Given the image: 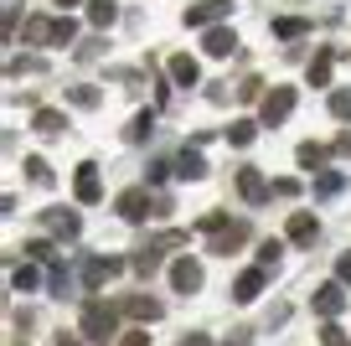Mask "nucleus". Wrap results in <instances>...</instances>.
Here are the masks:
<instances>
[{"label": "nucleus", "mask_w": 351, "mask_h": 346, "mask_svg": "<svg viewBox=\"0 0 351 346\" xmlns=\"http://www.w3.org/2000/svg\"><path fill=\"white\" fill-rule=\"evenodd\" d=\"M119 305H109V300H88L83 305V336L88 341H109L114 331H119Z\"/></svg>", "instance_id": "f257e3e1"}, {"label": "nucleus", "mask_w": 351, "mask_h": 346, "mask_svg": "<svg viewBox=\"0 0 351 346\" xmlns=\"http://www.w3.org/2000/svg\"><path fill=\"white\" fill-rule=\"evenodd\" d=\"M289 114H295V88H274V93H263V104H258V119L263 124H285Z\"/></svg>", "instance_id": "f03ea898"}, {"label": "nucleus", "mask_w": 351, "mask_h": 346, "mask_svg": "<svg viewBox=\"0 0 351 346\" xmlns=\"http://www.w3.org/2000/svg\"><path fill=\"white\" fill-rule=\"evenodd\" d=\"M310 305H315V315H326V321H336V315L346 310V284H341V279L320 284V290L310 295Z\"/></svg>", "instance_id": "7ed1b4c3"}, {"label": "nucleus", "mask_w": 351, "mask_h": 346, "mask_svg": "<svg viewBox=\"0 0 351 346\" xmlns=\"http://www.w3.org/2000/svg\"><path fill=\"white\" fill-rule=\"evenodd\" d=\"M73 196H77L83 207H93V202L104 196V181H99V165H93V161L77 165V176H73Z\"/></svg>", "instance_id": "20e7f679"}, {"label": "nucleus", "mask_w": 351, "mask_h": 346, "mask_svg": "<svg viewBox=\"0 0 351 346\" xmlns=\"http://www.w3.org/2000/svg\"><path fill=\"white\" fill-rule=\"evenodd\" d=\"M130 264L124 259H88L83 264V290H104V284L114 279V274H124Z\"/></svg>", "instance_id": "39448f33"}, {"label": "nucleus", "mask_w": 351, "mask_h": 346, "mask_svg": "<svg viewBox=\"0 0 351 346\" xmlns=\"http://www.w3.org/2000/svg\"><path fill=\"white\" fill-rule=\"evenodd\" d=\"M171 284H176V295H197L202 290V264L191 259V253H186V259H176L171 264Z\"/></svg>", "instance_id": "423d86ee"}, {"label": "nucleus", "mask_w": 351, "mask_h": 346, "mask_svg": "<svg viewBox=\"0 0 351 346\" xmlns=\"http://www.w3.org/2000/svg\"><path fill=\"white\" fill-rule=\"evenodd\" d=\"M119 217L124 222H145V217H150V192H145V186H130V192H119Z\"/></svg>", "instance_id": "0eeeda50"}, {"label": "nucleus", "mask_w": 351, "mask_h": 346, "mask_svg": "<svg viewBox=\"0 0 351 346\" xmlns=\"http://www.w3.org/2000/svg\"><path fill=\"white\" fill-rule=\"evenodd\" d=\"M228 11H232V0H202V5H191V11H186V26H207V32H212Z\"/></svg>", "instance_id": "6e6552de"}, {"label": "nucleus", "mask_w": 351, "mask_h": 346, "mask_svg": "<svg viewBox=\"0 0 351 346\" xmlns=\"http://www.w3.org/2000/svg\"><path fill=\"white\" fill-rule=\"evenodd\" d=\"M42 222L52 227L57 238H77V233H83V222H77V212H67V207H47V212H42Z\"/></svg>", "instance_id": "1a4fd4ad"}, {"label": "nucleus", "mask_w": 351, "mask_h": 346, "mask_svg": "<svg viewBox=\"0 0 351 346\" xmlns=\"http://www.w3.org/2000/svg\"><path fill=\"white\" fill-rule=\"evenodd\" d=\"M238 192H243V202H248V207H258L263 196H269V181L258 176V165H243V171H238Z\"/></svg>", "instance_id": "9d476101"}, {"label": "nucleus", "mask_w": 351, "mask_h": 346, "mask_svg": "<svg viewBox=\"0 0 351 346\" xmlns=\"http://www.w3.org/2000/svg\"><path fill=\"white\" fill-rule=\"evenodd\" d=\"M330 67H336V47H320V52L310 57V67H305L310 88H330Z\"/></svg>", "instance_id": "9b49d317"}, {"label": "nucleus", "mask_w": 351, "mask_h": 346, "mask_svg": "<svg viewBox=\"0 0 351 346\" xmlns=\"http://www.w3.org/2000/svg\"><path fill=\"white\" fill-rule=\"evenodd\" d=\"M258 295H263V269H243L238 284H232V300H238V305H253Z\"/></svg>", "instance_id": "f8f14e48"}, {"label": "nucleus", "mask_w": 351, "mask_h": 346, "mask_svg": "<svg viewBox=\"0 0 351 346\" xmlns=\"http://www.w3.org/2000/svg\"><path fill=\"white\" fill-rule=\"evenodd\" d=\"M176 176H186V181H202V176H207V155H202L197 145H186V150L176 155Z\"/></svg>", "instance_id": "ddd939ff"}, {"label": "nucleus", "mask_w": 351, "mask_h": 346, "mask_svg": "<svg viewBox=\"0 0 351 346\" xmlns=\"http://www.w3.org/2000/svg\"><path fill=\"white\" fill-rule=\"evenodd\" d=\"M243 243H248V222H232V227H222L217 238H212V249H207V253H238Z\"/></svg>", "instance_id": "4468645a"}, {"label": "nucleus", "mask_w": 351, "mask_h": 346, "mask_svg": "<svg viewBox=\"0 0 351 346\" xmlns=\"http://www.w3.org/2000/svg\"><path fill=\"white\" fill-rule=\"evenodd\" d=\"M202 47H207V57H232L238 52V36H232L228 26H212V32L202 36Z\"/></svg>", "instance_id": "2eb2a0df"}, {"label": "nucleus", "mask_w": 351, "mask_h": 346, "mask_svg": "<svg viewBox=\"0 0 351 346\" xmlns=\"http://www.w3.org/2000/svg\"><path fill=\"white\" fill-rule=\"evenodd\" d=\"M119 310H124V315H134V321H160L165 305H160V300H150V295H130Z\"/></svg>", "instance_id": "dca6fc26"}, {"label": "nucleus", "mask_w": 351, "mask_h": 346, "mask_svg": "<svg viewBox=\"0 0 351 346\" xmlns=\"http://www.w3.org/2000/svg\"><path fill=\"white\" fill-rule=\"evenodd\" d=\"M315 233H320L315 212H289V243H315Z\"/></svg>", "instance_id": "f3484780"}, {"label": "nucleus", "mask_w": 351, "mask_h": 346, "mask_svg": "<svg viewBox=\"0 0 351 346\" xmlns=\"http://www.w3.org/2000/svg\"><path fill=\"white\" fill-rule=\"evenodd\" d=\"M57 36V21H47V16H26V47H52Z\"/></svg>", "instance_id": "a211bd4d"}, {"label": "nucleus", "mask_w": 351, "mask_h": 346, "mask_svg": "<svg viewBox=\"0 0 351 346\" xmlns=\"http://www.w3.org/2000/svg\"><path fill=\"white\" fill-rule=\"evenodd\" d=\"M171 78H176L181 88H197V83H202V67H197V57H186V52H181V57H171Z\"/></svg>", "instance_id": "6ab92c4d"}, {"label": "nucleus", "mask_w": 351, "mask_h": 346, "mask_svg": "<svg viewBox=\"0 0 351 346\" xmlns=\"http://www.w3.org/2000/svg\"><path fill=\"white\" fill-rule=\"evenodd\" d=\"M32 130L36 135H62L67 130V114H57V108H36V114H32Z\"/></svg>", "instance_id": "aec40b11"}, {"label": "nucleus", "mask_w": 351, "mask_h": 346, "mask_svg": "<svg viewBox=\"0 0 351 346\" xmlns=\"http://www.w3.org/2000/svg\"><path fill=\"white\" fill-rule=\"evenodd\" d=\"M295 161L305 165V171H320V165L330 161V145H315V140H305V145L295 150Z\"/></svg>", "instance_id": "412c9836"}, {"label": "nucleus", "mask_w": 351, "mask_h": 346, "mask_svg": "<svg viewBox=\"0 0 351 346\" xmlns=\"http://www.w3.org/2000/svg\"><path fill=\"white\" fill-rule=\"evenodd\" d=\"M88 21L93 26H114L119 21V0H88Z\"/></svg>", "instance_id": "4be33fe9"}, {"label": "nucleus", "mask_w": 351, "mask_h": 346, "mask_svg": "<svg viewBox=\"0 0 351 346\" xmlns=\"http://www.w3.org/2000/svg\"><path fill=\"white\" fill-rule=\"evenodd\" d=\"M150 130H155V114H150V108H145V114H134V119H130V130H124V140H130V145H145V140H150Z\"/></svg>", "instance_id": "5701e85b"}, {"label": "nucleus", "mask_w": 351, "mask_h": 346, "mask_svg": "<svg viewBox=\"0 0 351 346\" xmlns=\"http://www.w3.org/2000/svg\"><path fill=\"white\" fill-rule=\"evenodd\" d=\"M310 21H300V16H279L274 21V36H285V42H295V36H305Z\"/></svg>", "instance_id": "b1692460"}, {"label": "nucleus", "mask_w": 351, "mask_h": 346, "mask_svg": "<svg viewBox=\"0 0 351 346\" xmlns=\"http://www.w3.org/2000/svg\"><path fill=\"white\" fill-rule=\"evenodd\" d=\"M21 171H26V176H32V181H36V186H52V165H47V161H42V155H26V165H21Z\"/></svg>", "instance_id": "393cba45"}, {"label": "nucleus", "mask_w": 351, "mask_h": 346, "mask_svg": "<svg viewBox=\"0 0 351 346\" xmlns=\"http://www.w3.org/2000/svg\"><path fill=\"white\" fill-rule=\"evenodd\" d=\"M130 269H134V274H145V279H150V274L160 269V253H155V249H140V253H134V259H130Z\"/></svg>", "instance_id": "a878e982"}, {"label": "nucleus", "mask_w": 351, "mask_h": 346, "mask_svg": "<svg viewBox=\"0 0 351 346\" xmlns=\"http://www.w3.org/2000/svg\"><path fill=\"white\" fill-rule=\"evenodd\" d=\"M11 284H16V290H21V295H32L36 284H42V274H36V264H21V269L11 274Z\"/></svg>", "instance_id": "bb28decb"}, {"label": "nucleus", "mask_w": 351, "mask_h": 346, "mask_svg": "<svg viewBox=\"0 0 351 346\" xmlns=\"http://www.w3.org/2000/svg\"><path fill=\"white\" fill-rule=\"evenodd\" d=\"M253 135H258V119H232L228 140H232V145H253Z\"/></svg>", "instance_id": "cd10ccee"}, {"label": "nucleus", "mask_w": 351, "mask_h": 346, "mask_svg": "<svg viewBox=\"0 0 351 346\" xmlns=\"http://www.w3.org/2000/svg\"><path fill=\"white\" fill-rule=\"evenodd\" d=\"M181 243H186V233H181V227H171V233H155V238L145 243V249H155V253H160V249H181Z\"/></svg>", "instance_id": "c85d7f7f"}, {"label": "nucleus", "mask_w": 351, "mask_h": 346, "mask_svg": "<svg viewBox=\"0 0 351 346\" xmlns=\"http://www.w3.org/2000/svg\"><path fill=\"white\" fill-rule=\"evenodd\" d=\"M341 186H346V176H341V171H326V176L315 181V196H336Z\"/></svg>", "instance_id": "c756f323"}, {"label": "nucleus", "mask_w": 351, "mask_h": 346, "mask_svg": "<svg viewBox=\"0 0 351 346\" xmlns=\"http://www.w3.org/2000/svg\"><path fill=\"white\" fill-rule=\"evenodd\" d=\"M330 114H336V119H351V88H336V93H330Z\"/></svg>", "instance_id": "7c9ffc66"}, {"label": "nucleus", "mask_w": 351, "mask_h": 346, "mask_svg": "<svg viewBox=\"0 0 351 346\" xmlns=\"http://www.w3.org/2000/svg\"><path fill=\"white\" fill-rule=\"evenodd\" d=\"M222 227H232V222H228V212H202V233H212V238H217Z\"/></svg>", "instance_id": "2f4dec72"}, {"label": "nucleus", "mask_w": 351, "mask_h": 346, "mask_svg": "<svg viewBox=\"0 0 351 346\" xmlns=\"http://www.w3.org/2000/svg\"><path fill=\"white\" fill-rule=\"evenodd\" d=\"M279 253H285V243H279V238H269V243H263V249H258V269H269V264H279Z\"/></svg>", "instance_id": "473e14b6"}, {"label": "nucleus", "mask_w": 351, "mask_h": 346, "mask_svg": "<svg viewBox=\"0 0 351 346\" xmlns=\"http://www.w3.org/2000/svg\"><path fill=\"white\" fill-rule=\"evenodd\" d=\"M73 36H77V21H73V16H62V21H57V36H52V47H67Z\"/></svg>", "instance_id": "72a5a7b5"}, {"label": "nucleus", "mask_w": 351, "mask_h": 346, "mask_svg": "<svg viewBox=\"0 0 351 346\" xmlns=\"http://www.w3.org/2000/svg\"><path fill=\"white\" fill-rule=\"evenodd\" d=\"M73 104H77V108H99V88H88V83L73 88Z\"/></svg>", "instance_id": "f704fd0d"}, {"label": "nucleus", "mask_w": 351, "mask_h": 346, "mask_svg": "<svg viewBox=\"0 0 351 346\" xmlns=\"http://www.w3.org/2000/svg\"><path fill=\"white\" fill-rule=\"evenodd\" d=\"M47 259H52V243H42V238L26 243V264H47Z\"/></svg>", "instance_id": "c9c22d12"}, {"label": "nucleus", "mask_w": 351, "mask_h": 346, "mask_svg": "<svg viewBox=\"0 0 351 346\" xmlns=\"http://www.w3.org/2000/svg\"><path fill=\"white\" fill-rule=\"evenodd\" d=\"M320 341H326V346H351V336H346V331H341V325H336V321H330V325H326V331H320Z\"/></svg>", "instance_id": "e433bc0d"}, {"label": "nucleus", "mask_w": 351, "mask_h": 346, "mask_svg": "<svg viewBox=\"0 0 351 346\" xmlns=\"http://www.w3.org/2000/svg\"><path fill=\"white\" fill-rule=\"evenodd\" d=\"M11 73H42V57H16Z\"/></svg>", "instance_id": "4c0bfd02"}, {"label": "nucleus", "mask_w": 351, "mask_h": 346, "mask_svg": "<svg viewBox=\"0 0 351 346\" xmlns=\"http://www.w3.org/2000/svg\"><path fill=\"white\" fill-rule=\"evenodd\" d=\"M336 279H341V284H351V253H341V264H336Z\"/></svg>", "instance_id": "58836bf2"}, {"label": "nucleus", "mask_w": 351, "mask_h": 346, "mask_svg": "<svg viewBox=\"0 0 351 346\" xmlns=\"http://www.w3.org/2000/svg\"><path fill=\"white\" fill-rule=\"evenodd\" d=\"M119 346H150V331H130V336H124Z\"/></svg>", "instance_id": "ea45409f"}, {"label": "nucleus", "mask_w": 351, "mask_h": 346, "mask_svg": "<svg viewBox=\"0 0 351 346\" xmlns=\"http://www.w3.org/2000/svg\"><path fill=\"white\" fill-rule=\"evenodd\" d=\"M181 346H212V336H202V331H191V336H181Z\"/></svg>", "instance_id": "a19ab883"}, {"label": "nucleus", "mask_w": 351, "mask_h": 346, "mask_svg": "<svg viewBox=\"0 0 351 346\" xmlns=\"http://www.w3.org/2000/svg\"><path fill=\"white\" fill-rule=\"evenodd\" d=\"M228 346H253V341H248V331H232V336H228Z\"/></svg>", "instance_id": "79ce46f5"}, {"label": "nucleus", "mask_w": 351, "mask_h": 346, "mask_svg": "<svg viewBox=\"0 0 351 346\" xmlns=\"http://www.w3.org/2000/svg\"><path fill=\"white\" fill-rule=\"evenodd\" d=\"M336 150H341V155H351V130H346V135L336 140Z\"/></svg>", "instance_id": "37998d69"}, {"label": "nucleus", "mask_w": 351, "mask_h": 346, "mask_svg": "<svg viewBox=\"0 0 351 346\" xmlns=\"http://www.w3.org/2000/svg\"><path fill=\"white\" fill-rule=\"evenodd\" d=\"M57 346H77V341H73V336H62V341H57Z\"/></svg>", "instance_id": "c03bdc74"}, {"label": "nucleus", "mask_w": 351, "mask_h": 346, "mask_svg": "<svg viewBox=\"0 0 351 346\" xmlns=\"http://www.w3.org/2000/svg\"><path fill=\"white\" fill-rule=\"evenodd\" d=\"M57 5H77V0H57Z\"/></svg>", "instance_id": "a18cd8bd"}]
</instances>
